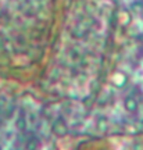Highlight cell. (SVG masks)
I'll return each mask as SVG.
<instances>
[{"label":"cell","instance_id":"6da1fadb","mask_svg":"<svg viewBox=\"0 0 143 150\" xmlns=\"http://www.w3.org/2000/svg\"><path fill=\"white\" fill-rule=\"evenodd\" d=\"M52 132L58 138H63L64 135L68 134V125L63 117H57L52 124Z\"/></svg>","mask_w":143,"mask_h":150},{"label":"cell","instance_id":"7a4b0ae2","mask_svg":"<svg viewBox=\"0 0 143 150\" xmlns=\"http://www.w3.org/2000/svg\"><path fill=\"white\" fill-rule=\"evenodd\" d=\"M14 125H16V129L18 131V132H25V131H27L28 118H27V115H25V111H24V108L22 107L18 110V115H17V118H16Z\"/></svg>","mask_w":143,"mask_h":150},{"label":"cell","instance_id":"3957f363","mask_svg":"<svg viewBox=\"0 0 143 150\" xmlns=\"http://www.w3.org/2000/svg\"><path fill=\"white\" fill-rule=\"evenodd\" d=\"M124 108H125L128 112H131V114L138 111L139 103H138V100L135 99L133 95H129V96H127L124 99Z\"/></svg>","mask_w":143,"mask_h":150},{"label":"cell","instance_id":"277c9868","mask_svg":"<svg viewBox=\"0 0 143 150\" xmlns=\"http://www.w3.org/2000/svg\"><path fill=\"white\" fill-rule=\"evenodd\" d=\"M96 129L99 132H106L108 129V120L104 115H99L96 118Z\"/></svg>","mask_w":143,"mask_h":150},{"label":"cell","instance_id":"5b68a950","mask_svg":"<svg viewBox=\"0 0 143 150\" xmlns=\"http://www.w3.org/2000/svg\"><path fill=\"white\" fill-rule=\"evenodd\" d=\"M39 147V138L36 135H32L25 140V149L27 150H36Z\"/></svg>","mask_w":143,"mask_h":150},{"label":"cell","instance_id":"8992f818","mask_svg":"<svg viewBox=\"0 0 143 150\" xmlns=\"http://www.w3.org/2000/svg\"><path fill=\"white\" fill-rule=\"evenodd\" d=\"M14 112H16V106L10 104V107H7L4 110V118H11Z\"/></svg>","mask_w":143,"mask_h":150},{"label":"cell","instance_id":"52a82bcc","mask_svg":"<svg viewBox=\"0 0 143 150\" xmlns=\"http://www.w3.org/2000/svg\"><path fill=\"white\" fill-rule=\"evenodd\" d=\"M0 150H3V146H1V145H0Z\"/></svg>","mask_w":143,"mask_h":150}]
</instances>
